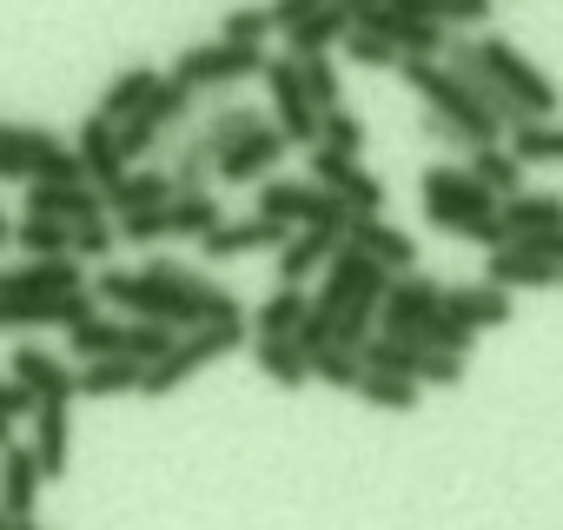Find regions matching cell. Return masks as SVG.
Segmentation results:
<instances>
[{"instance_id":"obj_40","label":"cell","mask_w":563,"mask_h":530,"mask_svg":"<svg viewBox=\"0 0 563 530\" xmlns=\"http://www.w3.org/2000/svg\"><path fill=\"white\" fill-rule=\"evenodd\" d=\"M358 358H365V372H378V378H411V385H418L424 345H411V339H385V332H378V339H372Z\"/></svg>"},{"instance_id":"obj_10","label":"cell","mask_w":563,"mask_h":530,"mask_svg":"<svg viewBox=\"0 0 563 530\" xmlns=\"http://www.w3.org/2000/svg\"><path fill=\"white\" fill-rule=\"evenodd\" d=\"M252 212L272 219V225H286V232H345V219H352V212H345L325 186H312V179H265Z\"/></svg>"},{"instance_id":"obj_35","label":"cell","mask_w":563,"mask_h":530,"mask_svg":"<svg viewBox=\"0 0 563 530\" xmlns=\"http://www.w3.org/2000/svg\"><path fill=\"white\" fill-rule=\"evenodd\" d=\"M464 166H471V179H477V186H484V192H490L497 206L523 192V166L510 159V146H477V153H471Z\"/></svg>"},{"instance_id":"obj_24","label":"cell","mask_w":563,"mask_h":530,"mask_svg":"<svg viewBox=\"0 0 563 530\" xmlns=\"http://www.w3.org/2000/svg\"><path fill=\"white\" fill-rule=\"evenodd\" d=\"M41 464L27 444H8L0 451V517L8 523H34V504H41Z\"/></svg>"},{"instance_id":"obj_2","label":"cell","mask_w":563,"mask_h":530,"mask_svg":"<svg viewBox=\"0 0 563 530\" xmlns=\"http://www.w3.org/2000/svg\"><path fill=\"white\" fill-rule=\"evenodd\" d=\"M252 126H265V113H258L252 100H212V107L166 146V179H173L179 192H212L219 159H225Z\"/></svg>"},{"instance_id":"obj_46","label":"cell","mask_w":563,"mask_h":530,"mask_svg":"<svg viewBox=\"0 0 563 530\" xmlns=\"http://www.w3.org/2000/svg\"><path fill=\"white\" fill-rule=\"evenodd\" d=\"M358 398H365L372 411H418V398H424V385H411V378H378V372H365V385H358Z\"/></svg>"},{"instance_id":"obj_31","label":"cell","mask_w":563,"mask_h":530,"mask_svg":"<svg viewBox=\"0 0 563 530\" xmlns=\"http://www.w3.org/2000/svg\"><path fill=\"white\" fill-rule=\"evenodd\" d=\"M306 319H312V299H306V292L272 286V292L252 306V339H299Z\"/></svg>"},{"instance_id":"obj_27","label":"cell","mask_w":563,"mask_h":530,"mask_svg":"<svg viewBox=\"0 0 563 530\" xmlns=\"http://www.w3.org/2000/svg\"><path fill=\"white\" fill-rule=\"evenodd\" d=\"M444 319H457L471 339L477 332H497V325H510V292H497V286H444Z\"/></svg>"},{"instance_id":"obj_14","label":"cell","mask_w":563,"mask_h":530,"mask_svg":"<svg viewBox=\"0 0 563 530\" xmlns=\"http://www.w3.org/2000/svg\"><path fill=\"white\" fill-rule=\"evenodd\" d=\"M74 292H93L80 258H21V265H0V299H74Z\"/></svg>"},{"instance_id":"obj_52","label":"cell","mask_w":563,"mask_h":530,"mask_svg":"<svg viewBox=\"0 0 563 530\" xmlns=\"http://www.w3.org/2000/svg\"><path fill=\"white\" fill-rule=\"evenodd\" d=\"M418 385H444V391H457V385H464V358H451V352H424Z\"/></svg>"},{"instance_id":"obj_21","label":"cell","mask_w":563,"mask_h":530,"mask_svg":"<svg viewBox=\"0 0 563 530\" xmlns=\"http://www.w3.org/2000/svg\"><path fill=\"white\" fill-rule=\"evenodd\" d=\"M286 153H292V146H286V133H278V126L265 120V126H252V133H245L225 159H219V173H212V179H225V186H265V179L278 173V159H286Z\"/></svg>"},{"instance_id":"obj_45","label":"cell","mask_w":563,"mask_h":530,"mask_svg":"<svg viewBox=\"0 0 563 530\" xmlns=\"http://www.w3.org/2000/svg\"><path fill=\"white\" fill-rule=\"evenodd\" d=\"M299 80H306V100H312L319 113L345 107V87H339V60H332V54H319V60H299Z\"/></svg>"},{"instance_id":"obj_4","label":"cell","mask_w":563,"mask_h":530,"mask_svg":"<svg viewBox=\"0 0 563 530\" xmlns=\"http://www.w3.org/2000/svg\"><path fill=\"white\" fill-rule=\"evenodd\" d=\"M0 179H21V186H74L87 179L74 159V140L27 126V120H0Z\"/></svg>"},{"instance_id":"obj_57","label":"cell","mask_w":563,"mask_h":530,"mask_svg":"<svg viewBox=\"0 0 563 530\" xmlns=\"http://www.w3.org/2000/svg\"><path fill=\"white\" fill-rule=\"evenodd\" d=\"M0 530H8V517H0Z\"/></svg>"},{"instance_id":"obj_56","label":"cell","mask_w":563,"mask_h":530,"mask_svg":"<svg viewBox=\"0 0 563 530\" xmlns=\"http://www.w3.org/2000/svg\"><path fill=\"white\" fill-rule=\"evenodd\" d=\"M8 530H41V523H8Z\"/></svg>"},{"instance_id":"obj_33","label":"cell","mask_w":563,"mask_h":530,"mask_svg":"<svg viewBox=\"0 0 563 530\" xmlns=\"http://www.w3.org/2000/svg\"><path fill=\"white\" fill-rule=\"evenodd\" d=\"M252 365L278 385V391H299V385H312V358L292 345V339H252Z\"/></svg>"},{"instance_id":"obj_38","label":"cell","mask_w":563,"mask_h":530,"mask_svg":"<svg viewBox=\"0 0 563 530\" xmlns=\"http://www.w3.org/2000/svg\"><path fill=\"white\" fill-rule=\"evenodd\" d=\"M504 146H510V159H517L523 173H530V166H563V126H556V120H530V126H517Z\"/></svg>"},{"instance_id":"obj_23","label":"cell","mask_w":563,"mask_h":530,"mask_svg":"<svg viewBox=\"0 0 563 530\" xmlns=\"http://www.w3.org/2000/svg\"><path fill=\"white\" fill-rule=\"evenodd\" d=\"M286 239H292L286 225H272V219H258V212H252V219H225L219 232H206V239H199V258H206V265H225V258L278 252V245H286Z\"/></svg>"},{"instance_id":"obj_54","label":"cell","mask_w":563,"mask_h":530,"mask_svg":"<svg viewBox=\"0 0 563 530\" xmlns=\"http://www.w3.org/2000/svg\"><path fill=\"white\" fill-rule=\"evenodd\" d=\"M8 239H14V225H8V212H0V245H8Z\"/></svg>"},{"instance_id":"obj_44","label":"cell","mask_w":563,"mask_h":530,"mask_svg":"<svg viewBox=\"0 0 563 530\" xmlns=\"http://www.w3.org/2000/svg\"><path fill=\"white\" fill-rule=\"evenodd\" d=\"M265 34H272V8H225L219 14V41H232V47H258L265 54Z\"/></svg>"},{"instance_id":"obj_7","label":"cell","mask_w":563,"mask_h":530,"mask_svg":"<svg viewBox=\"0 0 563 530\" xmlns=\"http://www.w3.org/2000/svg\"><path fill=\"white\" fill-rule=\"evenodd\" d=\"M477 60L490 67V80L504 87V100L517 107V120H523V126L556 113V80H550V74H543L517 41H504V34H477Z\"/></svg>"},{"instance_id":"obj_8","label":"cell","mask_w":563,"mask_h":530,"mask_svg":"<svg viewBox=\"0 0 563 530\" xmlns=\"http://www.w3.org/2000/svg\"><path fill=\"white\" fill-rule=\"evenodd\" d=\"M272 34H286L292 60H319L352 41V0H278Z\"/></svg>"},{"instance_id":"obj_17","label":"cell","mask_w":563,"mask_h":530,"mask_svg":"<svg viewBox=\"0 0 563 530\" xmlns=\"http://www.w3.org/2000/svg\"><path fill=\"white\" fill-rule=\"evenodd\" d=\"M339 239H345L352 252H365L372 265H385V273H391V279H405V273H418V239H411L405 225H385V219H365V212H352Z\"/></svg>"},{"instance_id":"obj_49","label":"cell","mask_w":563,"mask_h":530,"mask_svg":"<svg viewBox=\"0 0 563 530\" xmlns=\"http://www.w3.org/2000/svg\"><path fill=\"white\" fill-rule=\"evenodd\" d=\"M418 345H424V352H451V358H471V345H477V339H471L457 319H444V312H438V319L418 332Z\"/></svg>"},{"instance_id":"obj_5","label":"cell","mask_w":563,"mask_h":530,"mask_svg":"<svg viewBox=\"0 0 563 530\" xmlns=\"http://www.w3.org/2000/svg\"><path fill=\"white\" fill-rule=\"evenodd\" d=\"M418 206H424V219H431L438 232H451V239H464L471 225L497 219V199L471 179L464 159H438V166H424V179H418Z\"/></svg>"},{"instance_id":"obj_9","label":"cell","mask_w":563,"mask_h":530,"mask_svg":"<svg viewBox=\"0 0 563 530\" xmlns=\"http://www.w3.org/2000/svg\"><path fill=\"white\" fill-rule=\"evenodd\" d=\"M232 352H245V319H232V325H206V332H186L153 372H146V385H140V398H166V391H179L186 378H199V372H212L219 358H232Z\"/></svg>"},{"instance_id":"obj_13","label":"cell","mask_w":563,"mask_h":530,"mask_svg":"<svg viewBox=\"0 0 563 530\" xmlns=\"http://www.w3.org/2000/svg\"><path fill=\"white\" fill-rule=\"evenodd\" d=\"M252 74H265V54H258V47H232V41H199V47H186V54L173 60V80L192 87L199 100H206V93H225V87H239V80H252Z\"/></svg>"},{"instance_id":"obj_51","label":"cell","mask_w":563,"mask_h":530,"mask_svg":"<svg viewBox=\"0 0 563 530\" xmlns=\"http://www.w3.org/2000/svg\"><path fill=\"white\" fill-rule=\"evenodd\" d=\"M345 54H352L358 67H378V74H398V67H405V54H398V47H385V41H372V34H352V41H345Z\"/></svg>"},{"instance_id":"obj_41","label":"cell","mask_w":563,"mask_h":530,"mask_svg":"<svg viewBox=\"0 0 563 530\" xmlns=\"http://www.w3.org/2000/svg\"><path fill=\"white\" fill-rule=\"evenodd\" d=\"M14 245H21L27 258H74V225H54V219H27V212H21Z\"/></svg>"},{"instance_id":"obj_22","label":"cell","mask_w":563,"mask_h":530,"mask_svg":"<svg viewBox=\"0 0 563 530\" xmlns=\"http://www.w3.org/2000/svg\"><path fill=\"white\" fill-rule=\"evenodd\" d=\"M8 378L27 385L34 405H41V398H74V358L47 352V345H34V339H21V345L8 352Z\"/></svg>"},{"instance_id":"obj_12","label":"cell","mask_w":563,"mask_h":530,"mask_svg":"<svg viewBox=\"0 0 563 530\" xmlns=\"http://www.w3.org/2000/svg\"><path fill=\"white\" fill-rule=\"evenodd\" d=\"M265 100H272V126L286 133V146H319V107L306 100V80H299V60L292 54H265Z\"/></svg>"},{"instance_id":"obj_15","label":"cell","mask_w":563,"mask_h":530,"mask_svg":"<svg viewBox=\"0 0 563 530\" xmlns=\"http://www.w3.org/2000/svg\"><path fill=\"white\" fill-rule=\"evenodd\" d=\"M312 186H325L345 212L385 219V179H378V173H365V159H345V153L312 146Z\"/></svg>"},{"instance_id":"obj_11","label":"cell","mask_w":563,"mask_h":530,"mask_svg":"<svg viewBox=\"0 0 563 530\" xmlns=\"http://www.w3.org/2000/svg\"><path fill=\"white\" fill-rule=\"evenodd\" d=\"M385 292H391V273L385 265H372L365 252H352V245H339L332 252V265H325V279H319V312L325 319H345V312H358V306H385Z\"/></svg>"},{"instance_id":"obj_29","label":"cell","mask_w":563,"mask_h":530,"mask_svg":"<svg viewBox=\"0 0 563 530\" xmlns=\"http://www.w3.org/2000/svg\"><path fill=\"white\" fill-rule=\"evenodd\" d=\"M159 80H166V74H159V67H146V60H140V67H120V74L107 80V93H100V107H93V113H100V120H113V126H126V120L159 93Z\"/></svg>"},{"instance_id":"obj_18","label":"cell","mask_w":563,"mask_h":530,"mask_svg":"<svg viewBox=\"0 0 563 530\" xmlns=\"http://www.w3.org/2000/svg\"><path fill=\"white\" fill-rule=\"evenodd\" d=\"M74 159H80V173H87V186H93L100 199L133 173V166L120 159V126H113V120H100V113H87V120H80V133H74Z\"/></svg>"},{"instance_id":"obj_39","label":"cell","mask_w":563,"mask_h":530,"mask_svg":"<svg viewBox=\"0 0 563 530\" xmlns=\"http://www.w3.org/2000/svg\"><path fill=\"white\" fill-rule=\"evenodd\" d=\"M192 107H199V93H192V87H179V80L166 74V80H159V93H153V100H146V107H140L133 120H146V126H153V133L166 140L173 126H186V120H192Z\"/></svg>"},{"instance_id":"obj_1","label":"cell","mask_w":563,"mask_h":530,"mask_svg":"<svg viewBox=\"0 0 563 530\" xmlns=\"http://www.w3.org/2000/svg\"><path fill=\"white\" fill-rule=\"evenodd\" d=\"M93 299L140 319V325H166V332H206V325H232L245 319L239 292H225L212 273L186 258H146V265H100L93 273Z\"/></svg>"},{"instance_id":"obj_42","label":"cell","mask_w":563,"mask_h":530,"mask_svg":"<svg viewBox=\"0 0 563 530\" xmlns=\"http://www.w3.org/2000/svg\"><path fill=\"white\" fill-rule=\"evenodd\" d=\"M319 146L325 153H345V159H365V120H358V107L319 113Z\"/></svg>"},{"instance_id":"obj_47","label":"cell","mask_w":563,"mask_h":530,"mask_svg":"<svg viewBox=\"0 0 563 530\" xmlns=\"http://www.w3.org/2000/svg\"><path fill=\"white\" fill-rule=\"evenodd\" d=\"M312 378H319V385H339V391H358V385H365V358L345 352V345H325V352L312 358Z\"/></svg>"},{"instance_id":"obj_30","label":"cell","mask_w":563,"mask_h":530,"mask_svg":"<svg viewBox=\"0 0 563 530\" xmlns=\"http://www.w3.org/2000/svg\"><path fill=\"white\" fill-rule=\"evenodd\" d=\"M484 286H497V292H537V286H563V273L543 265V258H530V252H517V245H504V252L484 258Z\"/></svg>"},{"instance_id":"obj_16","label":"cell","mask_w":563,"mask_h":530,"mask_svg":"<svg viewBox=\"0 0 563 530\" xmlns=\"http://www.w3.org/2000/svg\"><path fill=\"white\" fill-rule=\"evenodd\" d=\"M438 312H444V286H438L431 273H405V279H391V292H385V306H378V332L418 345V332H424Z\"/></svg>"},{"instance_id":"obj_55","label":"cell","mask_w":563,"mask_h":530,"mask_svg":"<svg viewBox=\"0 0 563 530\" xmlns=\"http://www.w3.org/2000/svg\"><path fill=\"white\" fill-rule=\"evenodd\" d=\"M8 444H14V424H0V451H8Z\"/></svg>"},{"instance_id":"obj_3","label":"cell","mask_w":563,"mask_h":530,"mask_svg":"<svg viewBox=\"0 0 563 530\" xmlns=\"http://www.w3.org/2000/svg\"><path fill=\"white\" fill-rule=\"evenodd\" d=\"M398 74H405V87L424 100V113H431V120H444V126H457L471 146H504V140H510V133H504V126H497L471 93H464V80H457L444 60H405Z\"/></svg>"},{"instance_id":"obj_36","label":"cell","mask_w":563,"mask_h":530,"mask_svg":"<svg viewBox=\"0 0 563 530\" xmlns=\"http://www.w3.org/2000/svg\"><path fill=\"white\" fill-rule=\"evenodd\" d=\"M166 225H173V239H206L225 225V206H219V192H173Z\"/></svg>"},{"instance_id":"obj_37","label":"cell","mask_w":563,"mask_h":530,"mask_svg":"<svg viewBox=\"0 0 563 530\" xmlns=\"http://www.w3.org/2000/svg\"><path fill=\"white\" fill-rule=\"evenodd\" d=\"M120 345H126V319H107V312H93L87 325H74V332H67V352H74V365L120 358Z\"/></svg>"},{"instance_id":"obj_20","label":"cell","mask_w":563,"mask_h":530,"mask_svg":"<svg viewBox=\"0 0 563 530\" xmlns=\"http://www.w3.org/2000/svg\"><path fill=\"white\" fill-rule=\"evenodd\" d=\"M27 451H34V464H41L47 484L67 477V464H74V398H41V405H34V438H27Z\"/></svg>"},{"instance_id":"obj_28","label":"cell","mask_w":563,"mask_h":530,"mask_svg":"<svg viewBox=\"0 0 563 530\" xmlns=\"http://www.w3.org/2000/svg\"><path fill=\"white\" fill-rule=\"evenodd\" d=\"M173 179H166V166H140V173H126L113 192H107V219H133V212H166L173 206Z\"/></svg>"},{"instance_id":"obj_26","label":"cell","mask_w":563,"mask_h":530,"mask_svg":"<svg viewBox=\"0 0 563 530\" xmlns=\"http://www.w3.org/2000/svg\"><path fill=\"white\" fill-rule=\"evenodd\" d=\"M27 219H54V225H87V219H107V199L74 179V186H27Z\"/></svg>"},{"instance_id":"obj_34","label":"cell","mask_w":563,"mask_h":530,"mask_svg":"<svg viewBox=\"0 0 563 530\" xmlns=\"http://www.w3.org/2000/svg\"><path fill=\"white\" fill-rule=\"evenodd\" d=\"M497 219H504V232L510 239H523V232H550V225H563V192H517V199H504L497 206Z\"/></svg>"},{"instance_id":"obj_25","label":"cell","mask_w":563,"mask_h":530,"mask_svg":"<svg viewBox=\"0 0 563 530\" xmlns=\"http://www.w3.org/2000/svg\"><path fill=\"white\" fill-rule=\"evenodd\" d=\"M339 245H345L339 232H292L286 245H278L272 279H278V286H292V292H306V279H319V273H325Z\"/></svg>"},{"instance_id":"obj_50","label":"cell","mask_w":563,"mask_h":530,"mask_svg":"<svg viewBox=\"0 0 563 530\" xmlns=\"http://www.w3.org/2000/svg\"><path fill=\"white\" fill-rule=\"evenodd\" d=\"M113 232H120V245H159V239H173L166 212H133V219H113Z\"/></svg>"},{"instance_id":"obj_6","label":"cell","mask_w":563,"mask_h":530,"mask_svg":"<svg viewBox=\"0 0 563 530\" xmlns=\"http://www.w3.org/2000/svg\"><path fill=\"white\" fill-rule=\"evenodd\" d=\"M352 34H372L385 47H398L405 60H444L451 34L438 21H424L418 0H352Z\"/></svg>"},{"instance_id":"obj_53","label":"cell","mask_w":563,"mask_h":530,"mask_svg":"<svg viewBox=\"0 0 563 530\" xmlns=\"http://www.w3.org/2000/svg\"><path fill=\"white\" fill-rule=\"evenodd\" d=\"M14 418H34V391L14 385V378H0V424H14Z\"/></svg>"},{"instance_id":"obj_43","label":"cell","mask_w":563,"mask_h":530,"mask_svg":"<svg viewBox=\"0 0 563 530\" xmlns=\"http://www.w3.org/2000/svg\"><path fill=\"white\" fill-rule=\"evenodd\" d=\"M418 8H424V21H438L444 34H471V27H484L497 8H490V0H418Z\"/></svg>"},{"instance_id":"obj_48","label":"cell","mask_w":563,"mask_h":530,"mask_svg":"<svg viewBox=\"0 0 563 530\" xmlns=\"http://www.w3.org/2000/svg\"><path fill=\"white\" fill-rule=\"evenodd\" d=\"M113 245H120L113 219H87V225H74V258H80V265H100V258H113Z\"/></svg>"},{"instance_id":"obj_32","label":"cell","mask_w":563,"mask_h":530,"mask_svg":"<svg viewBox=\"0 0 563 530\" xmlns=\"http://www.w3.org/2000/svg\"><path fill=\"white\" fill-rule=\"evenodd\" d=\"M140 385H146V365H133V358L74 365V398H120V391H140Z\"/></svg>"},{"instance_id":"obj_19","label":"cell","mask_w":563,"mask_h":530,"mask_svg":"<svg viewBox=\"0 0 563 530\" xmlns=\"http://www.w3.org/2000/svg\"><path fill=\"white\" fill-rule=\"evenodd\" d=\"M100 312L93 292H74V299H0V332H74Z\"/></svg>"}]
</instances>
